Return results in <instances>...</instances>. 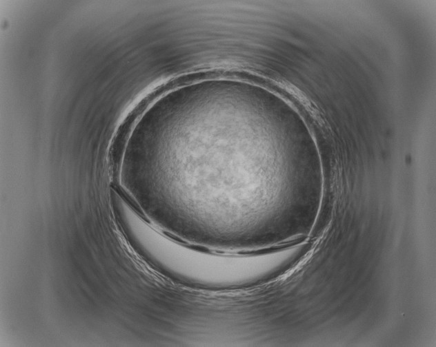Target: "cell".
<instances>
[{
    "label": "cell",
    "mask_w": 436,
    "mask_h": 347,
    "mask_svg": "<svg viewBox=\"0 0 436 347\" xmlns=\"http://www.w3.org/2000/svg\"><path fill=\"white\" fill-rule=\"evenodd\" d=\"M117 219L131 246L161 273L206 289H233L268 282L290 263L284 248L246 254H221L186 246L149 225L130 205Z\"/></svg>",
    "instance_id": "cell-1"
}]
</instances>
